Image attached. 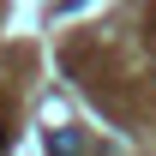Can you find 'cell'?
<instances>
[{"label":"cell","mask_w":156,"mask_h":156,"mask_svg":"<svg viewBox=\"0 0 156 156\" xmlns=\"http://www.w3.org/2000/svg\"><path fill=\"white\" fill-rule=\"evenodd\" d=\"M150 24H156V12H150Z\"/></svg>","instance_id":"3957f363"},{"label":"cell","mask_w":156,"mask_h":156,"mask_svg":"<svg viewBox=\"0 0 156 156\" xmlns=\"http://www.w3.org/2000/svg\"><path fill=\"white\" fill-rule=\"evenodd\" d=\"M0 150H12V126H6V120H0Z\"/></svg>","instance_id":"7a4b0ae2"},{"label":"cell","mask_w":156,"mask_h":156,"mask_svg":"<svg viewBox=\"0 0 156 156\" xmlns=\"http://www.w3.org/2000/svg\"><path fill=\"white\" fill-rule=\"evenodd\" d=\"M48 156H84V132L78 126H48Z\"/></svg>","instance_id":"6da1fadb"}]
</instances>
